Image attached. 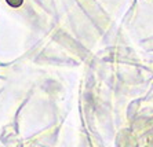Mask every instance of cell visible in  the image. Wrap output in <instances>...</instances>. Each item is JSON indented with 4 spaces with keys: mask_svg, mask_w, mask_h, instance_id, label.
<instances>
[{
    "mask_svg": "<svg viewBox=\"0 0 153 147\" xmlns=\"http://www.w3.org/2000/svg\"><path fill=\"white\" fill-rule=\"evenodd\" d=\"M8 4H10L11 7H14V8H18V7H21V4L24 3V0H6Z\"/></svg>",
    "mask_w": 153,
    "mask_h": 147,
    "instance_id": "cell-1",
    "label": "cell"
}]
</instances>
